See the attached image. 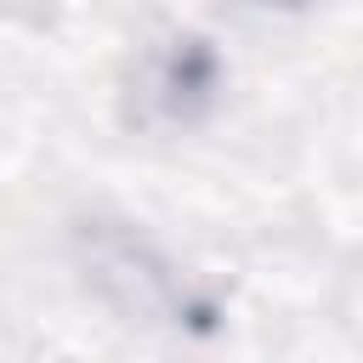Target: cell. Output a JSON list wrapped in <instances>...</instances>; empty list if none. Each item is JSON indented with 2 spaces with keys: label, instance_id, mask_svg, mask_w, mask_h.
Returning <instances> with one entry per match:
<instances>
[{
  "label": "cell",
  "instance_id": "6da1fadb",
  "mask_svg": "<svg viewBox=\"0 0 363 363\" xmlns=\"http://www.w3.org/2000/svg\"><path fill=\"white\" fill-rule=\"evenodd\" d=\"M79 267H85V284L125 323L182 329L187 318H199V301L187 295L182 272L159 255L153 238H142L125 221H85L79 227Z\"/></svg>",
  "mask_w": 363,
  "mask_h": 363
},
{
  "label": "cell",
  "instance_id": "3957f363",
  "mask_svg": "<svg viewBox=\"0 0 363 363\" xmlns=\"http://www.w3.org/2000/svg\"><path fill=\"white\" fill-rule=\"evenodd\" d=\"M250 6H306V0H250Z\"/></svg>",
  "mask_w": 363,
  "mask_h": 363
},
{
  "label": "cell",
  "instance_id": "7a4b0ae2",
  "mask_svg": "<svg viewBox=\"0 0 363 363\" xmlns=\"http://www.w3.org/2000/svg\"><path fill=\"white\" fill-rule=\"evenodd\" d=\"M142 113L164 119V125H187L210 96H216V57L204 51V40H170V51H159L142 74Z\"/></svg>",
  "mask_w": 363,
  "mask_h": 363
}]
</instances>
